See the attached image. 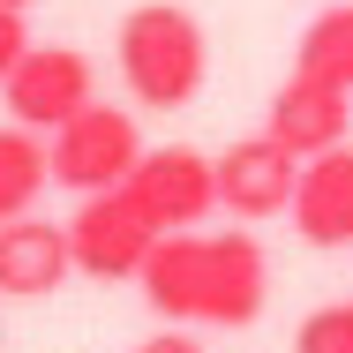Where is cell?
Returning a JSON list of instances; mask_svg holds the SVG:
<instances>
[{
    "label": "cell",
    "mask_w": 353,
    "mask_h": 353,
    "mask_svg": "<svg viewBox=\"0 0 353 353\" xmlns=\"http://www.w3.org/2000/svg\"><path fill=\"white\" fill-rule=\"evenodd\" d=\"M46 188H53V158H46L38 128L8 121V128H0V218L38 211V196H46Z\"/></svg>",
    "instance_id": "cell-11"
},
{
    "label": "cell",
    "mask_w": 353,
    "mask_h": 353,
    "mask_svg": "<svg viewBox=\"0 0 353 353\" xmlns=\"http://www.w3.org/2000/svg\"><path fill=\"white\" fill-rule=\"evenodd\" d=\"M8 8H30V0H8Z\"/></svg>",
    "instance_id": "cell-16"
},
{
    "label": "cell",
    "mask_w": 353,
    "mask_h": 353,
    "mask_svg": "<svg viewBox=\"0 0 353 353\" xmlns=\"http://www.w3.org/2000/svg\"><path fill=\"white\" fill-rule=\"evenodd\" d=\"M68 248H75V271H83V279L128 285V279H143V263H150V248H158V218L136 203L128 181H121V188H98V196L75 203Z\"/></svg>",
    "instance_id": "cell-3"
},
{
    "label": "cell",
    "mask_w": 353,
    "mask_h": 353,
    "mask_svg": "<svg viewBox=\"0 0 353 353\" xmlns=\"http://www.w3.org/2000/svg\"><path fill=\"white\" fill-rule=\"evenodd\" d=\"M136 203L158 218V233H181V225H203L218 211V158L188 150V143H158L143 150L136 173H128Z\"/></svg>",
    "instance_id": "cell-6"
},
{
    "label": "cell",
    "mask_w": 353,
    "mask_h": 353,
    "mask_svg": "<svg viewBox=\"0 0 353 353\" xmlns=\"http://www.w3.org/2000/svg\"><path fill=\"white\" fill-rule=\"evenodd\" d=\"M293 181H301V158H293L271 128L218 150V211L248 218V225H256V218H285Z\"/></svg>",
    "instance_id": "cell-7"
},
{
    "label": "cell",
    "mask_w": 353,
    "mask_h": 353,
    "mask_svg": "<svg viewBox=\"0 0 353 353\" xmlns=\"http://www.w3.org/2000/svg\"><path fill=\"white\" fill-rule=\"evenodd\" d=\"M0 98H8V113H15L23 128L53 136L68 113H83V105L98 98V68H90V53H75V46H23V61L0 75Z\"/></svg>",
    "instance_id": "cell-5"
},
{
    "label": "cell",
    "mask_w": 353,
    "mask_h": 353,
    "mask_svg": "<svg viewBox=\"0 0 353 353\" xmlns=\"http://www.w3.org/2000/svg\"><path fill=\"white\" fill-rule=\"evenodd\" d=\"M293 353H353V301L316 308V316L293 331Z\"/></svg>",
    "instance_id": "cell-13"
},
{
    "label": "cell",
    "mask_w": 353,
    "mask_h": 353,
    "mask_svg": "<svg viewBox=\"0 0 353 353\" xmlns=\"http://www.w3.org/2000/svg\"><path fill=\"white\" fill-rule=\"evenodd\" d=\"M23 46H30V30H23V8H8V0H0V75L23 61Z\"/></svg>",
    "instance_id": "cell-14"
},
{
    "label": "cell",
    "mask_w": 353,
    "mask_h": 353,
    "mask_svg": "<svg viewBox=\"0 0 353 353\" xmlns=\"http://www.w3.org/2000/svg\"><path fill=\"white\" fill-rule=\"evenodd\" d=\"M263 128H271L293 158H316V150L346 143L353 105H346V90H331V83H316V75L293 68L279 90H271V105H263Z\"/></svg>",
    "instance_id": "cell-10"
},
{
    "label": "cell",
    "mask_w": 353,
    "mask_h": 353,
    "mask_svg": "<svg viewBox=\"0 0 353 353\" xmlns=\"http://www.w3.org/2000/svg\"><path fill=\"white\" fill-rule=\"evenodd\" d=\"M293 68L353 98V0H331V8H323V15L301 30V46H293Z\"/></svg>",
    "instance_id": "cell-12"
},
{
    "label": "cell",
    "mask_w": 353,
    "mask_h": 353,
    "mask_svg": "<svg viewBox=\"0 0 353 353\" xmlns=\"http://www.w3.org/2000/svg\"><path fill=\"white\" fill-rule=\"evenodd\" d=\"M75 279V248H68V225L23 211V218H0V293L8 301H46Z\"/></svg>",
    "instance_id": "cell-9"
},
{
    "label": "cell",
    "mask_w": 353,
    "mask_h": 353,
    "mask_svg": "<svg viewBox=\"0 0 353 353\" xmlns=\"http://www.w3.org/2000/svg\"><path fill=\"white\" fill-rule=\"evenodd\" d=\"M150 150L136 128V113H121V105H83L68 113L53 136H46V158H53V181L75 188V196H98V188H121L128 173H136V158Z\"/></svg>",
    "instance_id": "cell-4"
},
{
    "label": "cell",
    "mask_w": 353,
    "mask_h": 353,
    "mask_svg": "<svg viewBox=\"0 0 353 353\" xmlns=\"http://www.w3.org/2000/svg\"><path fill=\"white\" fill-rule=\"evenodd\" d=\"M285 218L308 248H353V143H331V150L301 158Z\"/></svg>",
    "instance_id": "cell-8"
},
{
    "label": "cell",
    "mask_w": 353,
    "mask_h": 353,
    "mask_svg": "<svg viewBox=\"0 0 353 353\" xmlns=\"http://www.w3.org/2000/svg\"><path fill=\"white\" fill-rule=\"evenodd\" d=\"M113 61H121V83L136 105L181 113V105H196V90L211 75V38L181 0H143L113 30Z\"/></svg>",
    "instance_id": "cell-2"
},
{
    "label": "cell",
    "mask_w": 353,
    "mask_h": 353,
    "mask_svg": "<svg viewBox=\"0 0 353 353\" xmlns=\"http://www.w3.org/2000/svg\"><path fill=\"white\" fill-rule=\"evenodd\" d=\"M136 353H203V346H196V331H188V323H165V331H158V339H143Z\"/></svg>",
    "instance_id": "cell-15"
},
{
    "label": "cell",
    "mask_w": 353,
    "mask_h": 353,
    "mask_svg": "<svg viewBox=\"0 0 353 353\" xmlns=\"http://www.w3.org/2000/svg\"><path fill=\"white\" fill-rule=\"evenodd\" d=\"M143 301L165 323L188 331H248L271 301V256L256 233H158L150 263H143Z\"/></svg>",
    "instance_id": "cell-1"
}]
</instances>
